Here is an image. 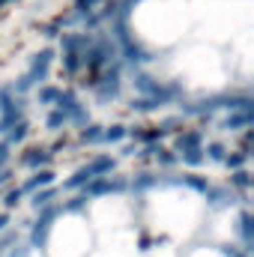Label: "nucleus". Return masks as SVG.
Here are the masks:
<instances>
[{
	"label": "nucleus",
	"mask_w": 254,
	"mask_h": 257,
	"mask_svg": "<svg viewBox=\"0 0 254 257\" xmlns=\"http://www.w3.org/2000/svg\"><path fill=\"white\" fill-rule=\"evenodd\" d=\"M87 171H90V177H102L105 171H114V159H108V156H102V159H96V162H90V165H87Z\"/></svg>",
	"instance_id": "1"
},
{
	"label": "nucleus",
	"mask_w": 254,
	"mask_h": 257,
	"mask_svg": "<svg viewBox=\"0 0 254 257\" xmlns=\"http://www.w3.org/2000/svg\"><path fill=\"white\" fill-rule=\"evenodd\" d=\"M51 183H54V174H51V171H39L30 183H24L21 192H33V189H39V186H51Z\"/></svg>",
	"instance_id": "2"
},
{
	"label": "nucleus",
	"mask_w": 254,
	"mask_h": 257,
	"mask_svg": "<svg viewBox=\"0 0 254 257\" xmlns=\"http://www.w3.org/2000/svg\"><path fill=\"white\" fill-rule=\"evenodd\" d=\"M45 162H48V153H42V150H30V156H24V165L27 168H39Z\"/></svg>",
	"instance_id": "3"
},
{
	"label": "nucleus",
	"mask_w": 254,
	"mask_h": 257,
	"mask_svg": "<svg viewBox=\"0 0 254 257\" xmlns=\"http://www.w3.org/2000/svg\"><path fill=\"white\" fill-rule=\"evenodd\" d=\"M197 144H200V132H189L186 138H180V150L186 153V150H197Z\"/></svg>",
	"instance_id": "4"
},
{
	"label": "nucleus",
	"mask_w": 254,
	"mask_h": 257,
	"mask_svg": "<svg viewBox=\"0 0 254 257\" xmlns=\"http://www.w3.org/2000/svg\"><path fill=\"white\" fill-rule=\"evenodd\" d=\"M81 141H84V144H96V141H102V132H99V126H87L84 132H81Z\"/></svg>",
	"instance_id": "5"
},
{
	"label": "nucleus",
	"mask_w": 254,
	"mask_h": 257,
	"mask_svg": "<svg viewBox=\"0 0 254 257\" xmlns=\"http://www.w3.org/2000/svg\"><path fill=\"white\" fill-rule=\"evenodd\" d=\"M183 162L191 165V168L200 165V162H203V150H186V153H183Z\"/></svg>",
	"instance_id": "6"
},
{
	"label": "nucleus",
	"mask_w": 254,
	"mask_h": 257,
	"mask_svg": "<svg viewBox=\"0 0 254 257\" xmlns=\"http://www.w3.org/2000/svg\"><path fill=\"white\" fill-rule=\"evenodd\" d=\"M93 177H90V171L87 168H81L78 174H75V180H69V189H78V186H84V183H90Z\"/></svg>",
	"instance_id": "7"
},
{
	"label": "nucleus",
	"mask_w": 254,
	"mask_h": 257,
	"mask_svg": "<svg viewBox=\"0 0 254 257\" xmlns=\"http://www.w3.org/2000/svg\"><path fill=\"white\" fill-rule=\"evenodd\" d=\"M102 138H105V141H123V138H126V128L123 126H111L108 132H102Z\"/></svg>",
	"instance_id": "8"
},
{
	"label": "nucleus",
	"mask_w": 254,
	"mask_h": 257,
	"mask_svg": "<svg viewBox=\"0 0 254 257\" xmlns=\"http://www.w3.org/2000/svg\"><path fill=\"white\" fill-rule=\"evenodd\" d=\"M206 156L215 159V162H221V159H224V147H221V144H209V147H206Z\"/></svg>",
	"instance_id": "9"
},
{
	"label": "nucleus",
	"mask_w": 254,
	"mask_h": 257,
	"mask_svg": "<svg viewBox=\"0 0 254 257\" xmlns=\"http://www.w3.org/2000/svg\"><path fill=\"white\" fill-rule=\"evenodd\" d=\"M63 123H66V114H63V111H54V114L48 117V128H54V132L63 126Z\"/></svg>",
	"instance_id": "10"
},
{
	"label": "nucleus",
	"mask_w": 254,
	"mask_h": 257,
	"mask_svg": "<svg viewBox=\"0 0 254 257\" xmlns=\"http://www.w3.org/2000/svg\"><path fill=\"white\" fill-rule=\"evenodd\" d=\"M21 197H24V192H21V189H9V192H6V206L21 203Z\"/></svg>",
	"instance_id": "11"
},
{
	"label": "nucleus",
	"mask_w": 254,
	"mask_h": 257,
	"mask_svg": "<svg viewBox=\"0 0 254 257\" xmlns=\"http://www.w3.org/2000/svg\"><path fill=\"white\" fill-rule=\"evenodd\" d=\"M51 197H54V192H42V194H36V197H33V206H36V209H39V206H48V200H51Z\"/></svg>",
	"instance_id": "12"
},
{
	"label": "nucleus",
	"mask_w": 254,
	"mask_h": 257,
	"mask_svg": "<svg viewBox=\"0 0 254 257\" xmlns=\"http://www.w3.org/2000/svg\"><path fill=\"white\" fill-rule=\"evenodd\" d=\"M24 135H27V126L21 123V126H15L12 132H9V141H24Z\"/></svg>",
	"instance_id": "13"
},
{
	"label": "nucleus",
	"mask_w": 254,
	"mask_h": 257,
	"mask_svg": "<svg viewBox=\"0 0 254 257\" xmlns=\"http://www.w3.org/2000/svg\"><path fill=\"white\" fill-rule=\"evenodd\" d=\"M233 186L245 189V186H248V174H245V171H236V174H233Z\"/></svg>",
	"instance_id": "14"
},
{
	"label": "nucleus",
	"mask_w": 254,
	"mask_h": 257,
	"mask_svg": "<svg viewBox=\"0 0 254 257\" xmlns=\"http://www.w3.org/2000/svg\"><path fill=\"white\" fill-rule=\"evenodd\" d=\"M39 96H42V99H45V102H54V99H57V96H60V90H54V87H48V90H42V93H39Z\"/></svg>",
	"instance_id": "15"
},
{
	"label": "nucleus",
	"mask_w": 254,
	"mask_h": 257,
	"mask_svg": "<svg viewBox=\"0 0 254 257\" xmlns=\"http://www.w3.org/2000/svg\"><path fill=\"white\" fill-rule=\"evenodd\" d=\"M245 159H248V153H242V156H230L227 165H230V168H239V165H245Z\"/></svg>",
	"instance_id": "16"
},
{
	"label": "nucleus",
	"mask_w": 254,
	"mask_h": 257,
	"mask_svg": "<svg viewBox=\"0 0 254 257\" xmlns=\"http://www.w3.org/2000/svg\"><path fill=\"white\" fill-rule=\"evenodd\" d=\"M156 156L162 159V165H171V162H174V156H171V150H159Z\"/></svg>",
	"instance_id": "17"
},
{
	"label": "nucleus",
	"mask_w": 254,
	"mask_h": 257,
	"mask_svg": "<svg viewBox=\"0 0 254 257\" xmlns=\"http://www.w3.org/2000/svg\"><path fill=\"white\" fill-rule=\"evenodd\" d=\"M189 186H194V189H200V192H206V183H203V180H194V174L189 177Z\"/></svg>",
	"instance_id": "18"
},
{
	"label": "nucleus",
	"mask_w": 254,
	"mask_h": 257,
	"mask_svg": "<svg viewBox=\"0 0 254 257\" xmlns=\"http://www.w3.org/2000/svg\"><path fill=\"white\" fill-rule=\"evenodd\" d=\"M6 159H9V147L0 144V165H6Z\"/></svg>",
	"instance_id": "19"
},
{
	"label": "nucleus",
	"mask_w": 254,
	"mask_h": 257,
	"mask_svg": "<svg viewBox=\"0 0 254 257\" xmlns=\"http://www.w3.org/2000/svg\"><path fill=\"white\" fill-rule=\"evenodd\" d=\"M84 200H87V197H75V200L69 203V209H81V206H84Z\"/></svg>",
	"instance_id": "20"
},
{
	"label": "nucleus",
	"mask_w": 254,
	"mask_h": 257,
	"mask_svg": "<svg viewBox=\"0 0 254 257\" xmlns=\"http://www.w3.org/2000/svg\"><path fill=\"white\" fill-rule=\"evenodd\" d=\"M6 221H9V215H6V212H0V230L6 227Z\"/></svg>",
	"instance_id": "21"
}]
</instances>
